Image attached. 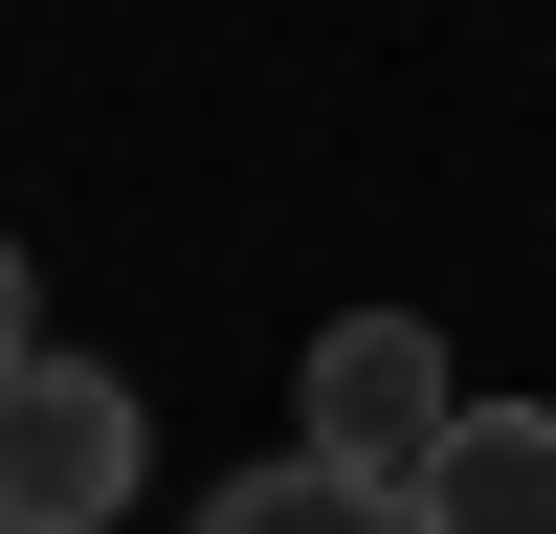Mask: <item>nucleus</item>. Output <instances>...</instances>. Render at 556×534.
<instances>
[{"label": "nucleus", "instance_id": "f257e3e1", "mask_svg": "<svg viewBox=\"0 0 556 534\" xmlns=\"http://www.w3.org/2000/svg\"><path fill=\"white\" fill-rule=\"evenodd\" d=\"M134 379L112 356H23V379H0V534H112L134 512Z\"/></svg>", "mask_w": 556, "mask_h": 534}, {"label": "nucleus", "instance_id": "20e7f679", "mask_svg": "<svg viewBox=\"0 0 556 534\" xmlns=\"http://www.w3.org/2000/svg\"><path fill=\"white\" fill-rule=\"evenodd\" d=\"M201 534H401V490H356V468H245V490H201Z\"/></svg>", "mask_w": 556, "mask_h": 534}, {"label": "nucleus", "instance_id": "7ed1b4c3", "mask_svg": "<svg viewBox=\"0 0 556 534\" xmlns=\"http://www.w3.org/2000/svg\"><path fill=\"white\" fill-rule=\"evenodd\" d=\"M401 534H556V400H468L401 490Z\"/></svg>", "mask_w": 556, "mask_h": 534}, {"label": "nucleus", "instance_id": "39448f33", "mask_svg": "<svg viewBox=\"0 0 556 534\" xmlns=\"http://www.w3.org/2000/svg\"><path fill=\"white\" fill-rule=\"evenodd\" d=\"M23 312H45V290H23V245H0V379H23V356H45V334H23Z\"/></svg>", "mask_w": 556, "mask_h": 534}, {"label": "nucleus", "instance_id": "f03ea898", "mask_svg": "<svg viewBox=\"0 0 556 534\" xmlns=\"http://www.w3.org/2000/svg\"><path fill=\"white\" fill-rule=\"evenodd\" d=\"M445 423H468V379H445L424 312H334V334H312V468L424 490V445H445Z\"/></svg>", "mask_w": 556, "mask_h": 534}]
</instances>
